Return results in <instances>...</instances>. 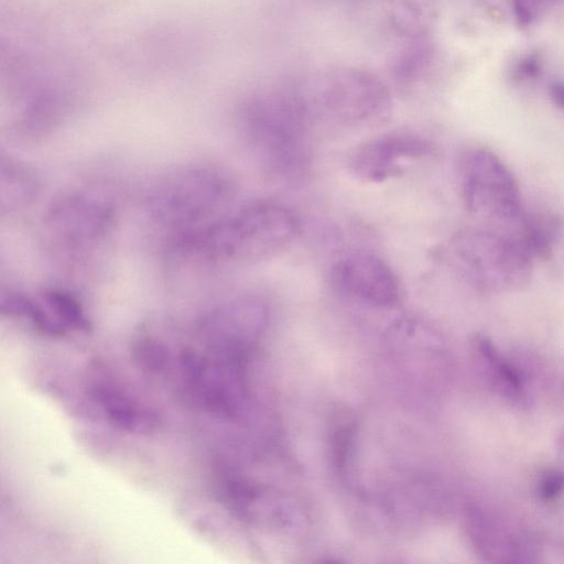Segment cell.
<instances>
[{
    "label": "cell",
    "mask_w": 564,
    "mask_h": 564,
    "mask_svg": "<svg viewBox=\"0 0 564 564\" xmlns=\"http://www.w3.org/2000/svg\"><path fill=\"white\" fill-rule=\"evenodd\" d=\"M299 223L286 207L258 203L226 213L210 224L177 238V247L210 262H251L285 249Z\"/></svg>",
    "instance_id": "cell-1"
},
{
    "label": "cell",
    "mask_w": 564,
    "mask_h": 564,
    "mask_svg": "<svg viewBox=\"0 0 564 564\" xmlns=\"http://www.w3.org/2000/svg\"><path fill=\"white\" fill-rule=\"evenodd\" d=\"M311 119L297 90L264 94L249 104L245 132L264 172L293 181L307 171L312 154Z\"/></svg>",
    "instance_id": "cell-2"
},
{
    "label": "cell",
    "mask_w": 564,
    "mask_h": 564,
    "mask_svg": "<svg viewBox=\"0 0 564 564\" xmlns=\"http://www.w3.org/2000/svg\"><path fill=\"white\" fill-rule=\"evenodd\" d=\"M234 194L228 172L216 165L195 164L162 178L149 194L148 209L156 223L178 234V238L226 214Z\"/></svg>",
    "instance_id": "cell-3"
},
{
    "label": "cell",
    "mask_w": 564,
    "mask_h": 564,
    "mask_svg": "<svg viewBox=\"0 0 564 564\" xmlns=\"http://www.w3.org/2000/svg\"><path fill=\"white\" fill-rule=\"evenodd\" d=\"M449 250L458 271L479 291H516L531 278L532 258L513 238L464 229L453 237Z\"/></svg>",
    "instance_id": "cell-4"
},
{
    "label": "cell",
    "mask_w": 564,
    "mask_h": 564,
    "mask_svg": "<svg viewBox=\"0 0 564 564\" xmlns=\"http://www.w3.org/2000/svg\"><path fill=\"white\" fill-rule=\"evenodd\" d=\"M297 93L311 117L314 110H319L343 122L373 123L383 120L391 109L386 85L358 68L323 72Z\"/></svg>",
    "instance_id": "cell-5"
},
{
    "label": "cell",
    "mask_w": 564,
    "mask_h": 564,
    "mask_svg": "<svg viewBox=\"0 0 564 564\" xmlns=\"http://www.w3.org/2000/svg\"><path fill=\"white\" fill-rule=\"evenodd\" d=\"M249 356L203 350L180 355L187 392L204 410L227 417L239 414L248 398Z\"/></svg>",
    "instance_id": "cell-6"
},
{
    "label": "cell",
    "mask_w": 564,
    "mask_h": 564,
    "mask_svg": "<svg viewBox=\"0 0 564 564\" xmlns=\"http://www.w3.org/2000/svg\"><path fill=\"white\" fill-rule=\"evenodd\" d=\"M458 171L463 202L471 214L494 221H520L523 212L518 183L494 152L482 148L466 151Z\"/></svg>",
    "instance_id": "cell-7"
},
{
    "label": "cell",
    "mask_w": 564,
    "mask_h": 564,
    "mask_svg": "<svg viewBox=\"0 0 564 564\" xmlns=\"http://www.w3.org/2000/svg\"><path fill=\"white\" fill-rule=\"evenodd\" d=\"M115 217L116 209L106 197L91 192H70L52 202L45 226L62 247L83 251L105 239Z\"/></svg>",
    "instance_id": "cell-8"
},
{
    "label": "cell",
    "mask_w": 564,
    "mask_h": 564,
    "mask_svg": "<svg viewBox=\"0 0 564 564\" xmlns=\"http://www.w3.org/2000/svg\"><path fill=\"white\" fill-rule=\"evenodd\" d=\"M267 324V305L257 297L245 296L207 312L196 330L206 350L250 356Z\"/></svg>",
    "instance_id": "cell-9"
},
{
    "label": "cell",
    "mask_w": 564,
    "mask_h": 564,
    "mask_svg": "<svg viewBox=\"0 0 564 564\" xmlns=\"http://www.w3.org/2000/svg\"><path fill=\"white\" fill-rule=\"evenodd\" d=\"M432 152L433 145L423 137L392 132L357 147L349 158L348 169L360 181L380 183L401 175L410 163Z\"/></svg>",
    "instance_id": "cell-10"
},
{
    "label": "cell",
    "mask_w": 564,
    "mask_h": 564,
    "mask_svg": "<svg viewBox=\"0 0 564 564\" xmlns=\"http://www.w3.org/2000/svg\"><path fill=\"white\" fill-rule=\"evenodd\" d=\"M333 278L340 292L372 307H390L400 296L391 269L370 253L356 252L344 257L335 265Z\"/></svg>",
    "instance_id": "cell-11"
},
{
    "label": "cell",
    "mask_w": 564,
    "mask_h": 564,
    "mask_svg": "<svg viewBox=\"0 0 564 564\" xmlns=\"http://www.w3.org/2000/svg\"><path fill=\"white\" fill-rule=\"evenodd\" d=\"M25 321L48 336H63L69 330L86 332L90 326L77 297L61 289L45 290L37 297H31Z\"/></svg>",
    "instance_id": "cell-12"
},
{
    "label": "cell",
    "mask_w": 564,
    "mask_h": 564,
    "mask_svg": "<svg viewBox=\"0 0 564 564\" xmlns=\"http://www.w3.org/2000/svg\"><path fill=\"white\" fill-rule=\"evenodd\" d=\"M89 395L109 424L119 430L149 434L158 425L156 414L117 383L97 382L90 388Z\"/></svg>",
    "instance_id": "cell-13"
},
{
    "label": "cell",
    "mask_w": 564,
    "mask_h": 564,
    "mask_svg": "<svg viewBox=\"0 0 564 564\" xmlns=\"http://www.w3.org/2000/svg\"><path fill=\"white\" fill-rule=\"evenodd\" d=\"M0 183V205L3 214L28 206L39 192V180L33 171L12 159L2 160Z\"/></svg>",
    "instance_id": "cell-14"
},
{
    "label": "cell",
    "mask_w": 564,
    "mask_h": 564,
    "mask_svg": "<svg viewBox=\"0 0 564 564\" xmlns=\"http://www.w3.org/2000/svg\"><path fill=\"white\" fill-rule=\"evenodd\" d=\"M519 225V235L513 239L532 259L549 258L561 231V220L550 214L523 215Z\"/></svg>",
    "instance_id": "cell-15"
},
{
    "label": "cell",
    "mask_w": 564,
    "mask_h": 564,
    "mask_svg": "<svg viewBox=\"0 0 564 564\" xmlns=\"http://www.w3.org/2000/svg\"><path fill=\"white\" fill-rule=\"evenodd\" d=\"M356 433V421L348 409L339 408L332 414L329 422L328 443L329 457L334 468L343 477L351 459Z\"/></svg>",
    "instance_id": "cell-16"
},
{
    "label": "cell",
    "mask_w": 564,
    "mask_h": 564,
    "mask_svg": "<svg viewBox=\"0 0 564 564\" xmlns=\"http://www.w3.org/2000/svg\"><path fill=\"white\" fill-rule=\"evenodd\" d=\"M133 356L139 366L150 372L162 371L170 357L163 344L149 337L141 338L135 343Z\"/></svg>",
    "instance_id": "cell-17"
},
{
    "label": "cell",
    "mask_w": 564,
    "mask_h": 564,
    "mask_svg": "<svg viewBox=\"0 0 564 564\" xmlns=\"http://www.w3.org/2000/svg\"><path fill=\"white\" fill-rule=\"evenodd\" d=\"M546 0H514V11L519 21L523 24L530 23Z\"/></svg>",
    "instance_id": "cell-18"
},
{
    "label": "cell",
    "mask_w": 564,
    "mask_h": 564,
    "mask_svg": "<svg viewBox=\"0 0 564 564\" xmlns=\"http://www.w3.org/2000/svg\"><path fill=\"white\" fill-rule=\"evenodd\" d=\"M551 97L557 106L564 108V83H556L551 87Z\"/></svg>",
    "instance_id": "cell-19"
}]
</instances>
